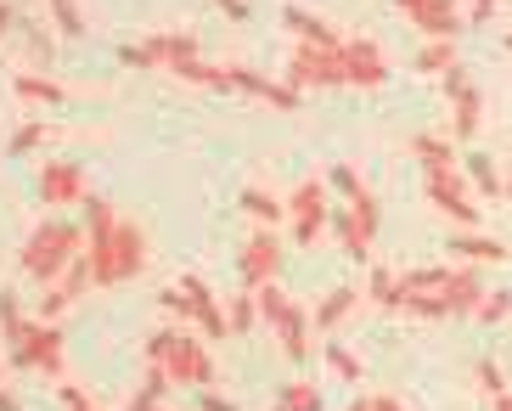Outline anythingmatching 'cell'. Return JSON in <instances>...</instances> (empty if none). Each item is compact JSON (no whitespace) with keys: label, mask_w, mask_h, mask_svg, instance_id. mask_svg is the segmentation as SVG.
I'll return each instance as SVG.
<instances>
[{"label":"cell","mask_w":512,"mask_h":411,"mask_svg":"<svg viewBox=\"0 0 512 411\" xmlns=\"http://www.w3.org/2000/svg\"><path fill=\"white\" fill-rule=\"evenodd\" d=\"M79 248H85V237H79L68 220H40V226L23 237V248H17V265H23V276H34V282L51 288V282L79 259Z\"/></svg>","instance_id":"cell-1"},{"label":"cell","mask_w":512,"mask_h":411,"mask_svg":"<svg viewBox=\"0 0 512 411\" xmlns=\"http://www.w3.org/2000/svg\"><path fill=\"white\" fill-rule=\"evenodd\" d=\"M147 361H158L169 372V383L175 389H214V355L203 338L192 333H152L147 338Z\"/></svg>","instance_id":"cell-2"},{"label":"cell","mask_w":512,"mask_h":411,"mask_svg":"<svg viewBox=\"0 0 512 411\" xmlns=\"http://www.w3.org/2000/svg\"><path fill=\"white\" fill-rule=\"evenodd\" d=\"M113 231H119V209H113L107 198H85V259H91L96 288H113V282H119Z\"/></svg>","instance_id":"cell-3"},{"label":"cell","mask_w":512,"mask_h":411,"mask_svg":"<svg viewBox=\"0 0 512 411\" xmlns=\"http://www.w3.org/2000/svg\"><path fill=\"white\" fill-rule=\"evenodd\" d=\"M422 181H428V203H434L445 220H456L462 231L479 226V209H473V198H467V169L434 164V169H422Z\"/></svg>","instance_id":"cell-4"},{"label":"cell","mask_w":512,"mask_h":411,"mask_svg":"<svg viewBox=\"0 0 512 411\" xmlns=\"http://www.w3.org/2000/svg\"><path fill=\"white\" fill-rule=\"evenodd\" d=\"M287 85L293 91L344 85V46H293V57H287Z\"/></svg>","instance_id":"cell-5"},{"label":"cell","mask_w":512,"mask_h":411,"mask_svg":"<svg viewBox=\"0 0 512 411\" xmlns=\"http://www.w3.org/2000/svg\"><path fill=\"white\" fill-rule=\"evenodd\" d=\"M372 237H377V198L372 192H355L349 209H338V243L361 265V259H372Z\"/></svg>","instance_id":"cell-6"},{"label":"cell","mask_w":512,"mask_h":411,"mask_svg":"<svg viewBox=\"0 0 512 411\" xmlns=\"http://www.w3.org/2000/svg\"><path fill=\"white\" fill-rule=\"evenodd\" d=\"M12 361H17V366H34V372H46V378H62V333L51 327V321L34 316Z\"/></svg>","instance_id":"cell-7"},{"label":"cell","mask_w":512,"mask_h":411,"mask_svg":"<svg viewBox=\"0 0 512 411\" xmlns=\"http://www.w3.org/2000/svg\"><path fill=\"white\" fill-rule=\"evenodd\" d=\"M287 214H293V237H299L304 248L316 243L321 231H327V186L321 181H299L293 186V203H287Z\"/></svg>","instance_id":"cell-8"},{"label":"cell","mask_w":512,"mask_h":411,"mask_svg":"<svg viewBox=\"0 0 512 411\" xmlns=\"http://www.w3.org/2000/svg\"><path fill=\"white\" fill-rule=\"evenodd\" d=\"M85 164L74 158H57V164H40V203L46 209H68V203H85Z\"/></svg>","instance_id":"cell-9"},{"label":"cell","mask_w":512,"mask_h":411,"mask_svg":"<svg viewBox=\"0 0 512 411\" xmlns=\"http://www.w3.org/2000/svg\"><path fill=\"white\" fill-rule=\"evenodd\" d=\"M445 96H451V136H479V113H484V102H479V91H473V79L462 74V62H456L451 74H445Z\"/></svg>","instance_id":"cell-10"},{"label":"cell","mask_w":512,"mask_h":411,"mask_svg":"<svg viewBox=\"0 0 512 411\" xmlns=\"http://www.w3.org/2000/svg\"><path fill=\"white\" fill-rule=\"evenodd\" d=\"M389 79V62L377 51V40H344V85H361V91H377Z\"/></svg>","instance_id":"cell-11"},{"label":"cell","mask_w":512,"mask_h":411,"mask_svg":"<svg viewBox=\"0 0 512 411\" xmlns=\"http://www.w3.org/2000/svg\"><path fill=\"white\" fill-rule=\"evenodd\" d=\"M85 288H96V276H91V259L79 254L74 265H68V271H62L57 282H51V288H46V299H40V321H57L62 310L74 305V299H79V293H85Z\"/></svg>","instance_id":"cell-12"},{"label":"cell","mask_w":512,"mask_h":411,"mask_svg":"<svg viewBox=\"0 0 512 411\" xmlns=\"http://www.w3.org/2000/svg\"><path fill=\"white\" fill-rule=\"evenodd\" d=\"M181 288H186V299H192V321H197V333L203 338H231V321H226V310L214 305V293H209V282L203 276H181Z\"/></svg>","instance_id":"cell-13"},{"label":"cell","mask_w":512,"mask_h":411,"mask_svg":"<svg viewBox=\"0 0 512 411\" xmlns=\"http://www.w3.org/2000/svg\"><path fill=\"white\" fill-rule=\"evenodd\" d=\"M237 265H242V282H248V288H265V282H276V271H282V248L259 231V237H248V243H242Z\"/></svg>","instance_id":"cell-14"},{"label":"cell","mask_w":512,"mask_h":411,"mask_svg":"<svg viewBox=\"0 0 512 411\" xmlns=\"http://www.w3.org/2000/svg\"><path fill=\"white\" fill-rule=\"evenodd\" d=\"M406 17L428 34V40H456V34L467 29V17L456 12V0H428V6H411Z\"/></svg>","instance_id":"cell-15"},{"label":"cell","mask_w":512,"mask_h":411,"mask_svg":"<svg viewBox=\"0 0 512 411\" xmlns=\"http://www.w3.org/2000/svg\"><path fill=\"white\" fill-rule=\"evenodd\" d=\"M271 333L282 338L287 361H304V355H310V310H304L299 299H287V310L271 321Z\"/></svg>","instance_id":"cell-16"},{"label":"cell","mask_w":512,"mask_h":411,"mask_svg":"<svg viewBox=\"0 0 512 411\" xmlns=\"http://www.w3.org/2000/svg\"><path fill=\"white\" fill-rule=\"evenodd\" d=\"M113 259H119V282L147 271V231L136 220H124V214H119V231H113Z\"/></svg>","instance_id":"cell-17"},{"label":"cell","mask_w":512,"mask_h":411,"mask_svg":"<svg viewBox=\"0 0 512 411\" xmlns=\"http://www.w3.org/2000/svg\"><path fill=\"white\" fill-rule=\"evenodd\" d=\"M231 85L237 91H248V96H259V102H271V107H282V113H293L299 107V91L293 85H276V79H265V74H254V68H231Z\"/></svg>","instance_id":"cell-18"},{"label":"cell","mask_w":512,"mask_h":411,"mask_svg":"<svg viewBox=\"0 0 512 411\" xmlns=\"http://www.w3.org/2000/svg\"><path fill=\"white\" fill-rule=\"evenodd\" d=\"M282 23L293 29V40H299V46H344V34L332 29L327 17L304 12V6H282Z\"/></svg>","instance_id":"cell-19"},{"label":"cell","mask_w":512,"mask_h":411,"mask_svg":"<svg viewBox=\"0 0 512 411\" xmlns=\"http://www.w3.org/2000/svg\"><path fill=\"white\" fill-rule=\"evenodd\" d=\"M147 51H152V62H158V68H164V74H175V68H181V62H192L197 57V40L186 29H175V34H152L147 40Z\"/></svg>","instance_id":"cell-20"},{"label":"cell","mask_w":512,"mask_h":411,"mask_svg":"<svg viewBox=\"0 0 512 411\" xmlns=\"http://www.w3.org/2000/svg\"><path fill=\"white\" fill-rule=\"evenodd\" d=\"M451 254H462V265H501V259H512L501 237H479V231H456Z\"/></svg>","instance_id":"cell-21"},{"label":"cell","mask_w":512,"mask_h":411,"mask_svg":"<svg viewBox=\"0 0 512 411\" xmlns=\"http://www.w3.org/2000/svg\"><path fill=\"white\" fill-rule=\"evenodd\" d=\"M175 79H186V85H203V91H237V85H231V68H209V62H181V68H175Z\"/></svg>","instance_id":"cell-22"},{"label":"cell","mask_w":512,"mask_h":411,"mask_svg":"<svg viewBox=\"0 0 512 411\" xmlns=\"http://www.w3.org/2000/svg\"><path fill=\"white\" fill-rule=\"evenodd\" d=\"M29 321L23 316V305H17V293H0V338H6V350L17 355V344H23V333H29Z\"/></svg>","instance_id":"cell-23"},{"label":"cell","mask_w":512,"mask_h":411,"mask_svg":"<svg viewBox=\"0 0 512 411\" xmlns=\"http://www.w3.org/2000/svg\"><path fill=\"white\" fill-rule=\"evenodd\" d=\"M411 153L422 158V169H434V164H462V158H456V147L439 136V130H422V136H411Z\"/></svg>","instance_id":"cell-24"},{"label":"cell","mask_w":512,"mask_h":411,"mask_svg":"<svg viewBox=\"0 0 512 411\" xmlns=\"http://www.w3.org/2000/svg\"><path fill=\"white\" fill-rule=\"evenodd\" d=\"M411 68H417V74H451L456 68V40H428V46L411 57Z\"/></svg>","instance_id":"cell-25"},{"label":"cell","mask_w":512,"mask_h":411,"mask_svg":"<svg viewBox=\"0 0 512 411\" xmlns=\"http://www.w3.org/2000/svg\"><path fill=\"white\" fill-rule=\"evenodd\" d=\"M349 310H355V293H349V288H332L327 299L316 305V327H321V333H332V327H338Z\"/></svg>","instance_id":"cell-26"},{"label":"cell","mask_w":512,"mask_h":411,"mask_svg":"<svg viewBox=\"0 0 512 411\" xmlns=\"http://www.w3.org/2000/svg\"><path fill=\"white\" fill-rule=\"evenodd\" d=\"M462 164H467V181L479 186V192H490V198H501V192H507V181H501V175H496V164H490V158H484V153L462 158Z\"/></svg>","instance_id":"cell-27"},{"label":"cell","mask_w":512,"mask_h":411,"mask_svg":"<svg viewBox=\"0 0 512 411\" xmlns=\"http://www.w3.org/2000/svg\"><path fill=\"white\" fill-rule=\"evenodd\" d=\"M242 214H248V220H265V226H276V220H282V203L271 198V192H259V186H248V192H242Z\"/></svg>","instance_id":"cell-28"},{"label":"cell","mask_w":512,"mask_h":411,"mask_svg":"<svg viewBox=\"0 0 512 411\" xmlns=\"http://www.w3.org/2000/svg\"><path fill=\"white\" fill-rule=\"evenodd\" d=\"M276 411H321V389L316 383H287L282 389V400H276Z\"/></svg>","instance_id":"cell-29"},{"label":"cell","mask_w":512,"mask_h":411,"mask_svg":"<svg viewBox=\"0 0 512 411\" xmlns=\"http://www.w3.org/2000/svg\"><path fill=\"white\" fill-rule=\"evenodd\" d=\"M17 96H23V102H62V85L57 79H40V74H17Z\"/></svg>","instance_id":"cell-30"},{"label":"cell","mask_w":512,"mask_h":411,"mask_svg":"<svg viewBox=\"0 0 512 411\" xmlns=\"http://www.w3.org/2000/svg\"><path fill=\"white\" fill-rule=\"evenodd\" d=\"M51 23H57V34L79 40V34H85V12H79V0H51Z\"/></svg>","instance_id":"cell-31"},{"label":"cell","mask_w":512,"mask_h":411,"mask_svg":"<svg viewBox=\"0 0 512 411\" xmlns=\"http://www.w3.org/2000/svg\"><path fill=\"white\" fill-rule=\"evenodd\" d=\"M327 366H332V378H344V383H361V355H349L344 344H327Z\"/></svg>","instance_id":"cell-32"},{"label":"cell","mask_w":512,"mask_h":411,"mask_svg":"<svg viewBox=\"0 0 512 411\" xmlns=\"http://www.w3.org/2000/svg\"><path fill=\"white\" fill-rule=\"evenodd\" d=\"M226 321H231V333H248V327H254V321H259L254 288H248V293H237V299H231V305H226Z\"/></svg>","instance_id":"cell-33"},{"label":"cell","mask_w":512,"mask_h":411,"mask_svg":"<svg viewBox=\"0 0 512 411\" xmlns=\"http://www.w3.org/2000/svg\"><path fill=\"white\" fill-rule=\"evenodd\" d=\"M394 282H400V276H394L389 265H377L372 282H366V299H372V305H383V310H394Z\"/></svg>","instance_id":"cell-34"},{"label":"cell","mask_w":512,"mask_h":411,"mask_svg":"<svg viewBox=\"0 0 512 411\" xmlns=\"http://www.w3.org/2000/svg\"><path fill=\"white\" fill-rule=\"evenodd\" d=\"M512 316V293H484L479 310H473V321H484V327H496V321Z\"/></svg>","instance_id":"cell-35"},{"label":"cell","mask_w":512,"mask_h":411,"mask_svg":"<svg viewBox=\"0 0 512 411\" xmlns=\"http://www.w3.org/2000/svg\"><path fill=\"white\" fill-rule=\"evenodd\" d=\"M46 136H51V124H46V119H29V124L12 136V153H29V147H40Z\"/></svg>","instance_id":"cell-36"},{"label":"cell","mask_w":512,"mask_h":411,"mask_svg":"<svg viewBox=\"0 0 512 411\" xmlns=\"http://www.w3.org/2000/svg\"><path fill=\"white\" fill-rule=\"evenodd\" d=\"M479 389H484V400L507 395V378H501V366H496V361H479Z\"/></svg>","instance_id":"cell-37"},{"label":"cell","mask_w":512,"mask_h":411,"mask_svg":"<svg viewBox=\"0 0 512 411\" xmlns=\"http://www.w3.org/2000/svg\"><path fill=\"white\" fill-rule=\"evenodd\" d=\"M332 186H338L344 198H355V192H366V181L355 175V164H332Z\"/></svg>","instance_id":"cell-38"},{"label":"cell","mask_w":512,"mask_h":411,"mask_svg":"<svg viewBox=\"0 0 512 411\" xmlns=\"http://www.w3.org/2000/svg\"><path fill=\"white\" fill-rule=\"evenodd\" d=\"M119 62H124V68H147V74H158V62H152L147 40H141V46H119Z\"/></svg>","instance_id":"cell-39"},{"label":"cell","mask_w":512,"mask_h":411,"mask_svg":"<svg viewBox=\"0 0 512 411\" xmlns=\"http://www.w3.org/2000/svg\"><path fill=\"white\" fill-rule=\"evenodd\" d=\"M158 305H164L169 316H192V299H186V288H181V282H175V288H164V293H158Z\"/></svg>","instance_id":"cell-40"},{"label":"cell","mask_w":512,"mask_h":411,"mask_svg":"<svg viewBox=\"0 0 512 411\" xmlns=\"http://www.w3.org/2000/svg\"><path fill=\"white\" fill-rule=\"evenodd\" d=\"M490 12H496V0H467V29H484Z\"/></svg>","instance_id":"cell-41"},{"label":"cell","mask_w":512,"mask_h":411,"mask_svg":"<svg viewBox=\"0 0 512 411\" xmlns=\"http://www.w3.org/2000/svg\"><path fill=\"white\" fill-rule=\"evenodd\" d=\"M203 411H237V400H226L220 389H203Z\"/></svg>","instance_id":"cell-42"},{"label":"cell","mask_w":512,"mask_h":411,"mask_svg":"<svg viewBox=\"0 0 512 411\" xmlns=\"http://www.w3.org/2000/svg\"><path fill=\"white\" fill-rule=\"evenodd\" d=\"M62 400H68V411H85L91 400H85V389H74V383H62Z\"/></svg>","instance_id":"cell-43"},{"label":"cell","mask_w":512,"mask_h":411,"mask_svg":"<svg viewBox=\"0 0 512 411\" xmlns=\"http://www.w3.org/2000/svg\"><path fill=\"white\" fill-rule=\"evenodd\" d=\"M344 411H383V406H377V395H361V400H349Z\"/></svg>","instance_id":"cell-44"},{"label":"cell","mask_w":512,"mask_h":411,"mask_svg":"<svg viewBox=\"0 0 512 411\" xmlns=\"http://www.w3.org/2000/svg\"><path fill=\"white\" fill-rule=\"evenodd\" d=\"M490 411H512V389H507V395H496V400H490Z\"/></svg>","instance_id":"cell-45"},{"label":"cell","mask_w":512,"mask_h":411,"mask_svg":"<svg viewBox=\"0 0 512 411\" xmlns=\"http://www.w3.org/2000/svg\"><path fill=\"white\" fill-rule=\"evenodd\" d=\"M0 411H23V406H17L12 395H6V383H0Z\"/></svg>","instance_id":"cell-46"},{"label":"cell","mask_w":512,"mask_h":411,"mask_svg":"<svg viewBox=\"0 0 512 411\" xmlns=\"http://www.w3.org/2000/svg\"><path fill=\"white\" fill-rule=\"evenodd\" d=\"M12 29V6H6V0H0V34Z\"/></svg>","instance_id":"cell-47"},{"label":"cell","mask_w":512,"mask_h":411,"mask_svg":"<svg viewBox=\"0 0 512 411\" xmlns=\"http://www.w3.org/2000/svg\"><path fill=\"white\" fill-rule=\"evenodd\" d=\"M220 6H226L231 17H242V12H248V6H242V0H220Z\"/></svg>","instance_id":"cell-48"},{"label":"cell","mask_w":512,"mask_h":411,"mask_svg":"<svg viewBox=\"0 0 512 411\" xmlns=\"http://www.w3.org/2000/svg\"><path fill=\"white\" fill-rule=\"evenodd\" d=\"M394 6H400V12H411V6H428V0H394Z\"/></svg>","instance_id":"cell-49"},{"label":"cell","mask_w":512,"mask_h":411,"mask_svg":"<svg viewBox=\"0 0 512 411\" xmlns=\"http://www.w3.org/2000/svg\"><path fill=\"white\" fill-rule=\"evenodd\" d=\"M507 198H512V175H507Z\"/></svg>","instance_id":"cell-50"},{"label":"cell","mask_w":512,"mask_h":411,"mask_svg":"<svg viewBox=\"0 0 512 411\" xmlns=\"http://www.w3.org/2000/svg\"><path fill=\"white\" fill-rule=\"evenodd\" d=\"M507 51H512V34H507Z\"/></svg>","instance_id":"cell-51"},{"label":"cell","mask_w":512,"mask_h":411,"mask_svg":"<svg viewBox=\"0 0 512 411\" xmlns=\"http://www.w3.org/2000/svg\"><path fill=\"white\" fill-rule=\"evenodd\" d=\"M85 411H96V406H85Z\"/></svg>","instance_id":"cell-52"},{"label":"cell","mask_w":512,"mask_h":411,"mask_svg":"<svg viewBox=\"0 0 512 411\" xmlns=\"http://www.w3.org/2000/svg\"><path fill=\"white\" fill-rule=\"evenodd\" d=\"M158 411H164V406H158Z\"/></svg>","instance_id":"cell-53"}]
</instances>
